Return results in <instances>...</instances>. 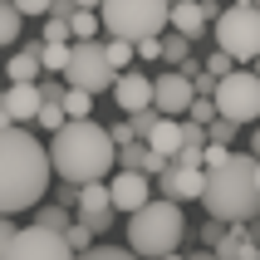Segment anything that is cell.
I'll return each instance as SVG.
<instances>
[{"mask_svg":"<svg viewBox=\"0 0 260 260\" xmlns=\"http://www.w3.org/2000/svg\"><path fill=\"white\" fill-rule=\"evenodd\" d=\"M157 260H187V255H177V250H167V255H157Z\"/></svg>","mask_w":260,"mask_h":260,"instance_id":"obj_46","label":"cell"},{"mask_svg":"<svg viewBox=\"0 0 260 260\" xmlns=\"http://www.w3.org/2000/svg\"><path fill=\"white\" fill-rule=\"evenodd\" d=\"M40 44H44V40H29L25 49H20V54L5 64L10 84H35V79H40Z\"/></svg>","mask_w":260,"mask_h":260,"instance_id":"obj_18","label":"cell"},{"mask_svg":"<svg viewBox=\"0 0 260 260\" xmlns=\"http://www.w3.org/2000/svg\"><path fill=\"white\" fill-rule=\"evenodd\" d=\"M133 49H138V59H157L162 54V35H147V40H138Z\"/></svg>","mask_w":260,"mask_h":260,"instance_id":"obj_36","label":"cell"},{"mask_svg":"<svg viewBox=\"0 0 260 260\" xmlns=\"http://www.w3.org/2000/svg\"><path fill=\"white\" fill-rule=\"evenodd\" d=\"M216 113L231 118V123H260V74L255 69H231L216 79Z\"/></svg>","mask_w":260,"mask_h":260,"instance_id":"obj_7","label":"cell"},{"mask_svg":"<svg viewBox=\"0 0 260 260\" xmlns=\"http://www.w3.org/2000/svg\"><path fill=\"white\" fill-rule=\"evenodd\" d=\"M103 54H108V64H113V69H133V54H138V49H133V40L113 35V40L103 44Z\"/></svg>","mask_w":260,"mask_h":260,"instance_id":"obj_23","label":"cell"},{"mask_svg":"<svg viewBox=\"0 0 260 260\" xmlns=\"http://www.w3.org/2000/svg\"><path fill=\"white\" fill-rule=\"evenodd\" d=\"M49 25H44V44H69L74 40V29H69V20H59V15H44Z\"/></svg>","mask_w":260,"mask_h":260,"instance_id":"obj_27","label":"cell"},{"mask_svg":"<svg viewBox=\"0 0 260 260\" xmlns=\"http://www.w3.org/2000/svg\"><path fill=\"white\" fill-rule=\"evenodd\" d=\"M202 157H206V167H221V162L231 157V147H226V143H206V152H202Z\"/></svg>","mask_w":260,"mask_h":260,"instance_id":"obj_39","label":"cell"},{"mask_svg":"<svg viewBox=\"0 0 260 260\" xmlns=\"http://www.w3.org/2000/svg\"><path fill=\"white\" fill-rule=\"evenodd\" d=\"M157 108H138V113H128V123H133V138H147V133L157 128Z\"/></svg>","mask_w":260,"mask_h":260,"instance_id":"obj_28","label":"cell"},{"mask_svg":"<svg viewBox=\"0 0 260 260\" xmlns=\"http://www.w3.org/2000/svg\"><path fill=\"white\" fill-rule=\"evenodd\" d=\"M202 10H206V20H216V15H221V5H216V0H202Z\"/></svg>","mask_w":260,"mask_h":260,"instance_id":"obj_41","label":"cell"},{"mask_svg":"<svg viewBox=\"0 0 260 260\" xmlns=\"http://www.w3.org/2000/svg\"><path fill=\"white\" fill-rule=\"evenodd\" d=\"M64 241H69L74 250H88V246H93V231H88V221H69V226H64Z\"/></svg>","mask_w":260,"mask_h":260,"instance_id":"obj_29","label":"cell"},{"mask_svg":"<svg viewBox=\"0 0 260 260\" xmlns=\"http://www.w3.org/2000/svg\"><path fill=\"white\" fill-rule=\"evenodd\" d=\"M74 260H138V250H133V246H88V250H79Z\"/></svg>","mask_w":260,"mask_h":260,"instance_id":"obj_24","label":"cell"},{"mask_svg":"<svg viewBox=\"0 0 260 260\" xmlns=\"http://www.w3.org/2000/svg\"><path fill=\"white\" fill-rule=\"evenodd\" d=\"M10 241H15V221L5 216V211H0V260L10 255Z\"/></svg>","mask_w":260,"mask_h":260,"instance_id":"obj_37","label":"cell"},{"mask_svg":"<svg viewBox=\"0 0 260 260\" xmlns=\"http://www.w3.org/2000/svg\"><path fill=\"white\" fill-rule=\"evenodd\" d=\"M118 162V143L113 133L93 123V118H64V128H54V143H49V167H54L59 182H103Z\"/></svg>","mask_w":260,"mask_h":260,"instance_id":"obj_2","label":"cell"},{"mask_svg":"<svg viewBox=\"0 0 260 260\" xmlns=\"http://www.w3.org/2000/svg\"><path fill=\"white\" fill-rule=\"evenodd\" d=\"M211 25H216V49H226L231 59L260 54V5L255 0H231Z\"/></svg>","mask_w":260,"mask_h":260,"instance_id":"obj_6","label":"cell"},{"mask_svg":"<svg viewBox=\"0 0 260 260\" xmlns=\"http://www.w3.org/2000/svg\"><path fill=\"white\" fill-rule=\"evenodd\" d=\"M182 231H187V221H182V202H172V197L143 202L128 216V246L138 250V255H152V260L182 246Z\"/></svg>","mask_w":260,"mask_h":260,"instance_id":"obj_4","label":"cell"},{"mask_svg":"<svg viewBox=\"0 0 260 260\" xmlns=\"http://www.w3.org/2000/svg\"><path fill=\"white\" fill-rule=\"evenodd\" d=\"M162 59H167V64H182V59H191V40L187 35H162Z\"/></svg>","mask_w":260,"mask_h":260,"instance_id":"obj_25","label":"cell"},{"mask_svg":"<svg viewBox=\"0 0 260 260\" xmlns=\"http://www.w3.org/2000/svg\"><path fill=\"white\" fill-rule=\"evenodd\" d=\"M143 143L152 147V152H162V157L172 162V157H177V147H182V118H157V128L147 133Z\"/></svg>","mask_w":260,"mask_h":260,"instance_id":"obj_17","label":"cell"},{"mask_svg":"<svg viewBox=\"0 0 260 260\" xmlns=\"http://www.w3.org/2000/svg\"><path fill=\"white\" fill-rule=\"evenodd\" d=\"M113 103L123 108V113H138V108H152V79L147 74H138V69H118V79H113Z\"/></svg>","mask_w":260,"mask_h":260,"instance_id":"obj_13","label":"cell"},{"mask_svg":"<svg viewBox=\"0 0 260 260\" xmlns=\"http://www.w3.org/2000/svg\"><path fill=\"white\" fill-rule=\"evenodd\" d=\"M69 29H74V40H99L103 20H99V10H74L69 15Z\"/></svg>","mask_w":260,"mask_h":260,"instance_id":"obj_20","label":"cell"},{"mask_svg":"<svg viewBox=\"0 0 260 260\" xmlns=\"http://www.w3.org/2000/svg\"><path fill=\"white\" fill-rule=\"evenodd\" d=\"M35 226H49V231H64V226H69V211H64V206H44L40 216H35Z\"/></svg>","mask_w":260,"mask_h":260,"instance_id":"obj_31","label":"cell"},{"mask_svg":"<svg viewBox=\"0 0 260 260\" xmlns=\"http://www.w3.org/2000/svg\"><path fill=\"white\" fill-rule=\"evenodd\" d=\"M74 5H79V10H99L103 0H74Z\"/></svg>","mask_w":260,"mask_h":260,"instance_id":"obj_44","label":"cell"},{"mask_svg":"<svg viewBox=\"0 0 260 260\" xmlns=\"http://www.w3.org/2000/svg\"><path fill=\"white\" fill-rule=\"evenodd\" d=\"M231 69H236V59L226 54V49H216V54L206 59V74H211V79H221V74H231Z\"/></svg>","mask_w":260,"mask_h":260,"instance_id":"obj_34","label":"cell"},{"mask_svg":"<svg viewBox=\"0 0 260 260\" xmlns=\"http://www.w3.org/2000/svg\"><path fill=\"white\" fill-rule=\"evenodd\" d=\"M35 123H40V128H64V103H40V113H35Z\"/></svg>","mask_w":260,"mask_h":260,"instance_id":"obj_30","label":"cell"},{"mask_svg":"<svg viewBox=\"0 0 260 260\" xmlns=\"http://www.w3.org/2000/svg\"><path fill=\"white\" fill-rule=\"evenodd\" d=\"M191 88H197V93H206V99L216 93V79L206 74V64H202V69H197V74H191Z\"/></svg>","mask_w":260,"mask_h":260,"instance_id":"obj_38","label":"cell"},{"mask_svg":"<svg viewBox=\"0 0 260 260\" xmlns=\"http://www.w3.org/2000/svg\"><path fill=\"white\" fill-rule=\"evenodd\" d=\"M162 197L172 202H202V187H206V167H182V162H167V172L152 182Z\"/></svg>","mask_w":260,"mask_h":260,"instance_id":"obj_12","label":"cell"},{"mask_svg":"<svg viewBox=\"0 0 260 260\" xmlns=\"http://www.w3.org/2000/svg\"><path fill=\"white\" fill-rule=\"evenodd\" d=\"M236 128H241V123H231V118H211V123H206V143H236Z\"/></svg>","mask_w":260,"mask_h":260,"instance_id":"obj_26","label":"cell"},{"mask_svg":"<svg viewBox=\"0 0 260 260\" xmlns=\"http://www.w3.org/2000/svg\"><path fill=\"white\" fill-rule=\"evenodd\" d=\"M187 260H221L216 250H197V255H187Z\"/></svg>","mask_w":260,"mask_h":260,"instance_id":"obj_43","label":"cell"},{"mask_svg":"<svg viewBox=\"0 0 260 260\" xmlns=\"http://www.w3.org/2000/svg\"><path fill=\"white\" fill-rule=\"evenodd\" d=\"M250 64H255V74H260V54H255V59H250Z\"/></svg>","mask_w":260,"mask_h":260,"instance_id":"obj_48","label":"cell"},{"mask_svg":"<svg viewBox=\"0 0 260 260\" xmlns=\"http://www.w3.org/2000/svg\"><path fill=\"white\" fill-rule=\"evenodd\" d=\"M191 99H197V88H191V79L182 69H167V74L152 79V108L162 118H182L191 108Z\"/></svg>","mask_w":260,"mask_h":260,"instance_id":"obj_10","label":"cell"},{"mask_svg":"<svg viewBox=\"0 0 260 260\" xmlns=\"http://www.w3.org/2000/svg\"><path fill=\"white\" fill-rule=\"evenodd\" d=\"M49 5H54V0H15L20 15H49Z\"/></svg>","mask_w":260,"mask_h":260,"instance_id":"obj_40","label":"cell"},{"mask_svg":"<svg viewBox=\"0 0 260 260\" xmlns=\"http://www.w3.org/2000/svg\"><path fill=\"white\" fill-rule=\"evenodd\" d=\"M64 118H93V93L88 88H64Z\"/></svg>","mask_w":260,"mask_h":260,"instance_id":"obj_19","label":"cell"},{"mask_svg":"<svg viewBox=\"0 0 260 260\" xmlns=\"http://www.w3.org/2000/svg\"><path fill=\"white\" fill-rule=\"evenodd\" d=\"M99 20L108 35H123V40H147V35H162L167 20H172V0H103Z\"/></svg>","mask_w":260,"mask_h":260,"instance_id":"obj_5","label":"cell"},{"mask_svg":"<svg viewBox=\"0 0 260 260\" xmlns=\"http://www.w3.org/2000/svg\"><path fill=\"white\" fill-rule=\"evenodd\" d=\"M187 118H197V123H211V118H216V99L197 93V99H191V108H187Z\"/></svg>","mask_w":260,"mask_h":260,"instance_id":"obj_32","label":"cell"},{"mask_svg":"<svg viewBox=\"0 0 260 260\" xmlns=\"http://www.w3.org/2000/svg\"><path fill=\"white\" fill-rule=\"evenodd\" d=\"M20 20H25V15L15 10V0H0V44L20 40Z\"/></svg>","mask_w":260,"mask_h":260,"instance_id":"obj_21","label":"cell"},{"mask_svg":"<svg viewBox=\"0 0 260 260\" xmlns=\"http://www.w3.org/2000/svg\"><path fill=\"white\" fill-rule=\"evenodd\" d=\"M202 206L216 221H255L260 216V187H255V157L231 152L221 167H206Z\"/></svg>","mask_w":260,"mask_h":260,"instance_id":"obj_3","label":"cell"},{"mask_svg":"<svg viewBox=\"0 0 260 260\" xmlns=\"http://www.w3.org/2000/svg\"><path fill=\"white\" fill-rule=\"evenodd\" d=\"M79 250L64 241V231H49V226H20L10 241V255L5 260H74Z\"/></svg>","mask_w":260,"mask_h":260,"instance_id":"obj_9","label":"cell"},{"mask_svg":"<svg viewBox=\"0 0 260 260\" xmlns=\"http://www.w3.org/2000/svg\"><path fill=\"white\" fill-rule=\"evenodd\" d=\"M108 197H113V211H123V216H133L143 202H152V177L138 172V167H123V172L108 182Z\"/></svg>","mask_w":260,"mask_h":260,"instance_id":"obj_11","label":"cell"},{"mask_svg":"<svg viewBox=\"0 0 260 260\" xmlns=\"http://www.w3.org/2000/svg\"><path fill=\"white\" fill-rule=\"evenodd\" d=\"M226 226H231V221H216V216H211V221L202 226V241H206V250H211V246L221 241V236H226Z\"/></svg>","mask_w":260,"mask_h":260,"instance_id":"obj_35","label":"cell"},{"mask_svg":"<svg viewBox=\"0 0 260 260\" xmlns=\"http://www.w3.org/2000/svg\"><path fill=\"white\" fill-rule=\"evenodd\" d=\"M5 123H15V118H10V108H5V103H0V128H5Z\"/></svg>","mask_w":260,"mask_h":260,"instance_id":"obj_45","label":"cell"},{"mask_svg":"<svg viewBox=\"0 0 260 260\" xmlns=\"http://www.w3.org/2000/svg\"><path fill=\"white\" fill-rule=\"evenodd\" d=\"M49 147L25 128V123H5L0 128V211H25L40 206L49 187Z\"/></svg>","mask_w":260,"mask_h":260,"instance_id":"obj_1","label":"cell"},{"mask_svg":"<svg viewBox=\"0 0 260 260\" xmlns=\"http://www.w3.org/2000/svg\"><path fill=\"white\" fill-rule=\"evenodd\" d=\"M0 103L10 108L15 123H35V113H40V84H10L0 93Z\"/></svg>","mask_w":260,"mask_h":260,"instance_id":"obj_15","label":"cell"},{"mask_svg":"<svg viewBox=\"0 0 260 260\" xmlns=\"http://www.w3.org/2000/svg\"><path fill=\"white\" fill-rule=\"evenodd\" d=\"M255 241H260V226H255Z\"/></svg>","mask_w":260,"mask_h":260,"instance_id":"obj_49","label":"cell"},{"mask_svg":"<svg viewBox=\"0 0 260 260\" xmlns=\"http://www.w3.org/2000/svg\"><path fill=\"white\" fill-rule=\"evenodd\" d=\"M69 44H40V69L44 74H64V64H69Z\"/></svg>","mask_w":260,"mask_h":260,"instance_id":"obj_22","label":"cell"},{"mask_svg":"<svg viewBox=\"0 0 260 260\" xmlns=\"http://www.w3.org/2000/svg\"><path fill=\"white\" fill-rule=\"evenodd\" d=\"M255 187H260V157H255Z\"/></svg>","mask_w":260,"mask_h":260,"instance_id":"obj_47","label":"cell"},{"mask_svg":"<svg viewBox=\"0 0 260 260\" xmlns=\"http://www.w3.org/2000/svg\"><path fill=\"white\" fill-rule=\"evenodd\" d=\"M118 79V69L108 64L99 40H74L69 44V64H64V84L74 88H88V93H108Z\"/></svg>","mask_w":260,"mask_h":260,"instance_id":"obj_8","label":"cell"},{"mask_svg":"<svg viewBox=\"0 0 260 260\" xmlns=\"http://www.w3.org/2000/svg\"><path fill=\"white\" fill-rule=\"evenodd\" d=\"M250 157H260V128L250 133Z\"/></svg>","mask_w":260,"mask_h":260,"instance_id":"obj_42","label":"cell"},{"mask_svg":"<svg viewBox=\"0 0 260 260\" xmlns=\"http://www.w3.org/2000/svg\"><path fill=\"white\" fill-rule=\"evenodd\" d=\"M118 167H138V172H147V177H162L167 172V157L152 152L143 138H128V143H118Z\"/></svg>","mask_w":260,"mask_h":260,"instance_id":"obj_14","label":"cell"},{"mask_svg":"<svg viewBox=\"0 0 260 260\" xmlns=\"http://www.w3.org/2000/svg\"><path fill=\"white\" fill-rule=\"evenodd\" d=\"M167 25H172L177 35H187V40H202L211 20H206L202 0H177V5H172V20H167Z\"/></svg>","mask_w":260,"mask_h":260,"instance_id":"obj_16","label":"cell"},{"mask_svg":"<svg viewBox=\"0 0 260 260\" xmlns=\"http://www.w3.org/2000/svg\"><path fill=\"white\" fill-rule=\"evenodd\" d=\"M35 84H40V103H64L69 84H59V79H35Z\"/></svg>","mask_w":260,"mask_h":260,"instance_id":"obj_33","label":"cell"}]
</instances>
